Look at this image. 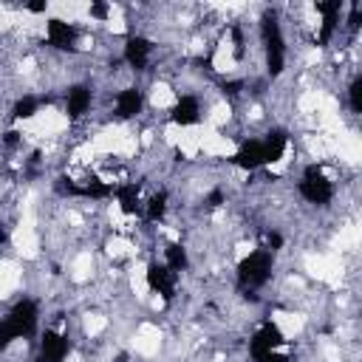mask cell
Here are the masks:
<instances>
[{
	"label": "cell",
	"mask_w": 362,
	"mask_h": 362,
	"mask_svg": "<svg viewBox=\"0 0 362 362\" xmlns=\"http://www.w3.org/2000/svg\"><path fill=\"white\" fill-rule=\"evenodd\" d=\"M6 238H8V235H6V229H3V226H0V246H3V243H6Z\"/></svg>",
	"instance_id": "29"
},
{
	"label": "cell",
	"mask_w": 362,
	"mask_h": 362,
	"mask_svg": "<svg viewBox=\"0 0 362 362\" xmlns=\"http://www.w3.org/2000/svg\"><path fill=\"white\" fill-rule=\"evenodd\" d=\"M90 17L105 20V17H107V6H105V3H90Z\"/></svg>",
	"instance_id": "24"
},
{
	"label": "cell",
	"mask_w": 362,
	"mask_h": 362,
	"mask_svg": "<svg viewBox=\"0 0 362 362\" xmlns=\"http://www.w3.org/2000/svg\"><path fill=\"white\" fill-rule=\"evenodd\" d=\"M90 107V88L88 85H71L68 88V96H65V110L71 119H82Z\"/></svg>",
	"instance_id": "13"
},
{
	"label": "cell",
	"mask_w": 362,
	"mask_h": 362,
	"mask_svg": "<svg viewBox=\"0 0 362 362\" xmlns=\"http://www.w3.org/2000/svg\"><path fill=\"white\" fill-rule=\"evenodd\" d=\"M348 102L354 113H362V76H354V82L348 85Z\"/></svg>",
	"instance_id": "20"
},
{
	"label": "cell",
	"mask_w": 362,
	"mask_h": 362,
	"mask_svg": "<svg viewBox=\"0 0 362 362\" xmlns=\"http://www.w3.org/2000/svg\"><path fill=\"white\" fill-rule=\"evenodd\" d=\"M235 167H240V170H260V167H266V150H263V139H249V141H243L240 144V150L229 158Z\"/></svg>",
	"instance_id": "7"
},
{
	"label": "cell",
	"mask_w": 362,
	"mask_h": 362,
	"mask_svg": "<svg viewBox=\"0 0 362 362\" xmlns=\"http://www.w3.org/2000/svg\"><path fill=\"white\" fill-rule=\"evenodd\" d=\"M170 119L173 124H181V127H189V124H198L201 119V105L195 96H181L175 102V107L170 110Z\"/></svg>",
	"instance_id": "12"
},
{
	"label": "cell",
	"mask_w": 362,
	"mask_h": 362,
	"mask_svg": "<svg viewBox=\"0 0 362 362\" xmlns=\"http://www.w3.org/2000/svg\"><path fill=\"white\" fill-rule=\"evenodd\" d=\"M164 212H167V192L161 189V192H156L150 201H147V209H144V218L150 221V223H158L161 218H164Z\"/></svg>",
	"instance_id": "19"
},
{
	"label": "cell",
	"mask_w": 362,
	"mask_h": 362,
	"mask_svg": "<svg viewBox=\"0 0 362 362\" xmlns=\"http://www.w3.org/2000/svg\"><path fill=\"white\" fill-rule=\"evenodd\" d=\"M153 54V42L141 34H130L127 42H124V62L136 71H144L147 68V59Z\"/></svg>",
	"instance_id": "9"
},
{
	"label": "cell",
	"mask_w": 362,
	"mask_h": 362,
	"mask_svg": "<svg viewBox=\"0 0 362 362\" xmlns=\"http://www.w3.org/2000/svg\"><path fill=\"white\" fill-rule=\"evenodd\" d=\"M266 362H291V356L288 354H272Z\"/></svg>",
	"instance_id": "28"
},
{
	"label": "cell",
	"mask_w": 362,
	"mask_h": 362,
	"mask_svg": "<svg viewBox=\"0 0 362 362\" xmlns=\"http://www.w3.org/2000/svg\"><path fill=\"white\" fill-rule=\"evenodd\" d=\"M280 246H283V235H280V232H266V249L274 252V249H280Z\"/></svg>",
	"instance_id": "23"
},
{
	"label": "cell",
	"mask_w": 362,
	"mask_h": 362,
	"mask_svg": "<svg viewBox=\"0 0 362 362\" xmlns=\"http://www.w3.org/2000/svg\"><path fill=\"white\" fill-rule=\"evenodd\" d=\"M272 269H274V255L269 249H257V252L246 255L238 263V283H240V288L263 286L272 277Z\"/></svg>",
	"instance_id": "3"
},
{
	"label": "cell",
	"mask_w": 362,
	"mask_h": 362,
	"mask_svg": "<svg viewBox=\"0 0 362 362\" xmlns=\"http://www.w3.org/2000/svg\"><path fill=\"white\" fill-rule=\"evenodd\" d=\"M17 141H20V133H17V130H8V133H6V144H8V147H14Z\"/></svg>",
	"instance_id": "27"
},
{
	"label": "cell",
	"mask_w": 362,
	"mask_h": 362,
	"mask_svg": "<svg viewBox=\"0 0 362 362\" xmlns=\"http://www.w3.org/2000/svg\"><path fill=\"white\" fill-rule=\"evenodd\" d=\"M300 195L308 201V204H328L334 198V187L331 181L322 175V170L317 164H308L303 170V178H300Z\"/></svg>",
	"instance_id": "4"
},
{
	"label": "cell",
	"mask_w": 362,
	"mask_h": 362,
	"mask_svg": "<svg viewBox=\"0 0 362 362\" xmlns=\"http://www.w3.org/2000/svg\"><path fill=\"white\" fill-rule=\"evenodd\" d=\"M260 34H263V45H266V68L269 76H280L283 65H286V42H283V31L277 23L274 11H266L260 20Z\"/></svg>",
	"instance_id": "2"
},
{
	"label": "cell",
	"mask_w": 362,
	"mask_h": 362,
	"mask_svg": "<svg viewBox=\"0 0 362 362\" xmlns=\"http://www.w3.org/2000/svg\"><path fill=\"white\" fill-rule=\"evenodd\" d=\"M37 317H40V311H37V303L34 300L25 297V300L14 303L11 311L0 320V348L11 345L20 337H31L34 328H37Z\"/></svg>",
	"instance_id": "1"
},
{
	"label": "cell",
	"mask_w": 362,
	"mask_h": 362,
	"mask_svg": "<svg viewBox=\"0 0 362 362\" xmlns=\"http://www.w3.org/2000/svg\"><path fill=\"white\" fill-rule=\"evenodd\" d=\"M359 23H362V8H359V3H354V6H351V14H348V28L356 31Z\"/></svg>",
	"instance_id": "22"
},
{
	"label": "cell",
	"mask_w": 362,
	"mask_h": 362,
	"mask_svg": "<svg viewBox=\"0 0 362 362\" xmlns=\"http://www.w3.org/2000/svg\"><path fill=\"white\" fill-rule=\"evenodd\" d=\"M286 144H288V133H286V130H280V127L269 130V133H266V139H263L266 164H274V161H280V158H283V153H286Z\"/></svg>",
	"instance_id": "15"
},
{
	"label": "cell",
	"mask_w": 362,
	"mask_h": 362,
	"mask_svg": "<svg viewBox=\"0 0 362 362\" xmlns=\"http://www.w3.org/2000/svg\"><path fill=\"white\" fill-rule=\"evenodd\" d=\"M141 105H144L141 90H139V88H124V90L116 96V116H119V119H133V116L141 113Z\"/></svg>",
	"instance_id": "14"
},
{
	"label": "cell",
	"mask_w": 362,
	"mask_h": 362,
	"mask_svg": "<svg viewBox=\"0 0 362 362\" xmlns=\"http://www.w3.org/2000/svg\"><path fill=\"white\" fill-rule=\"evenodd\" d=\"M25 8H28L31 14H42V11L48 8V0H37V3H25Z\"/></svg>",
	"instance_id": "26"
},
{
	"label": "cell",
	"mask_w": 362,
	"mask_h": 362,
	"mask_svg": "<svg viewBox=\"0 0 362 362\" xmlns=\"http://www.w3.org/2000/svg\"><path fill=\"white\" fill-rule=\"evenodd\" d=\"M339 8L342 3L339 0H322L317 3V11L322 14V25H320V34H317V45H328L334 31H337V23H339Z\"/></svg>",
	"instance_id": "10"
},
{
	"label": "cell",
	"mask_w": 362,
	"mask_h": 362,
	"mask_svg": "<svg viewBox=\"0 0 362 362\" xmlns=\"http://www.w3.org/2000/svg\"><path fill=\"white\" fill-rule=\"evenodd\" d=\"M280 345H283V334H280V328H277L272 320H266V322L255 331V337L249 339V354H252L255 362H266Z\"/></svg>",
	"instance_id": "5"
},
{
	"label": "cell",
	"mask_w": 362,
	"mask_h": 362,
	"mask_svg": "<svg viewBox=\"0 0 362 362\" xmlns=\"http://www.w3.org/2000/svg\"><path fill=\"white\" fill-rule=\"evenodd\" d=\"M42 102H45V99H40V96H20V99L14 102V107H11V119H31V116L40 110Z\"/></svg>",
	"instance_id": "18"
},
{
	"label": "cell",
	"mask_w": 362,
	"mask_h": 362,
	"mask_svg": "<svg viewBox=\"0 0 362 362\" xmlns=\"http://www.w3.org/2000/svg\"><path fill=\"white\" fill-rule=\"evenodd\" d=\"M204 204H206L209 209H218V206L223 204V189H221V187H215V189H212V192L204 198Z\"/></svg>",
	"instance_id": "21"
},
{
	"label": "cell",
	"mask_w": 362,
	"mask_h": 362,
	"mask_svg": "<svg viewBox=\"0 0 362 362\" xmlns=\"http://www.w3.org/2000/svg\"><path fill=\"white\" fill-rule=\"evenodd\" d=\"M113 362H127V354H119V356H116Z\"/></svg>",
	"instance_id": "30"
},
{
	"label": "cell",
	"mask_w": 362,
	"mask_h": 362,
	"mask_svg": "<svg viewBox=\"0 0 362 362\" xmlns=\"http://www.w3.org/2000/svg\"><path fill=\"white\" fill-rule=\"evenodd\" d=\"M71 351V339L59 331H45L40 339V351H37V362H62Z\"/></svg>",
	"instance_id": "6"
},
{
	"label": "cell",
	"mask_w": 362,
	"mask_h": 362,
	"mask_svg": "<svg viewBox=\"0 0 362 362\" xmlns=\"http://www.w3.org/2000/svg\"><path fill=\"white\" fill-rule=\"evenodd\" d=\"M147 286L153 291H158L167 303H173V297H175V272H170L164 263H150L147 266Z\"/></svg>",
	"instance_id": "8"
},
{
	"label": "cell",
	"mask_w": 362,
	"mask_h": 362,
	"mask_svg": "<svg viewBox=\"0 0 362 362\" xmlns=\"http://www.w3.org/2000/svg\"><path fill=\"white\" fill-rule=\"evenodd\" d=\"M240 88H243V82H240V79H232V82H223V93H229V96H235V93H240Z\"/></svg>",
	"instance_id": "25"
},
{
	"label": "cell",
	"mask_w": 362,
	"mask_h": 362,
	"mask_svg": "<svg viewBox=\"0 0 362 362\" xmlns=\"http://www.w3.org/2000/svg\"><path fill=\"white\" fill-rule=\"evenodd\" d=\"M113 195H116V201L122 204V212L136 215V212L141 209V204H139V184H122V187L113 189Z\"/></svg>",
	"instance_id": "16"
},
{
	"label": "cell",
	"mask_w": 362,
	"mask_h": 362,
	"mask_svg": "<svg viewBox=\"0 0 362 362\" xmlns=\"http://www.w3.org/2000/svg\"><path fill=\"white\" fill-rule=\"evenodd\" d=\"M164 255H167V263H164V266H167L170 272H175V274H178V272H184V269L189 266L187 249H184L181 243H170V246L164 249Z\"/></svg>",
	"instance_id": "17"
},
{
	"label": "cell",
	"mask_w": 362,
	"mask_h": 362,
	"mask_svg": "<svg viewBox=\"0 0 362 362\" xmlns=\"http://www.w3.org/2000/svg\"><path fill=\"white\" fill-rule=\"evenodd\" d=\"M48 42L57 48V51H74L76 45V28L59 17H51L48 20Z\"/></svg>",
	"instance_id": "11"
}]
</instances>
